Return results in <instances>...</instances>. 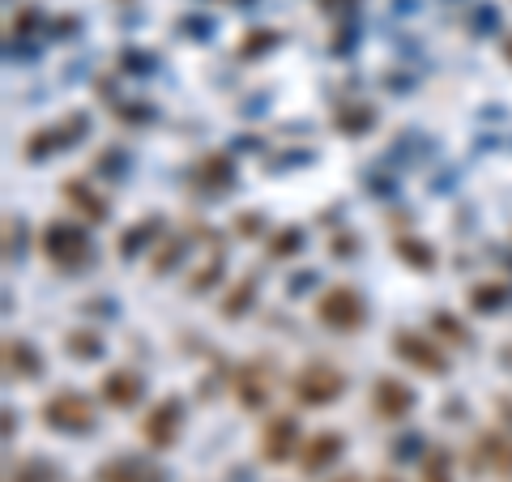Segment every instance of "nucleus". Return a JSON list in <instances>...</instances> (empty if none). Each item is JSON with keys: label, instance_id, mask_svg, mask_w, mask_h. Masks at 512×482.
Listing matches in <instances>:
<instances>
[{"label": "nucleus", "instance_id": "obj_1", "mask_svg": "<svg viewBox=\"0 0 512 482\" xmlns=\"http://www.w3.org/2000/svg\"><path fill=\"white\" fill-rule=\"evenodd\" d=\"M39 248L47 256V265H56L60 273H77L90 261V239L82 227H73V222H47Z\"/></svg>", "mask_w": 512, "mask_h": 482}, {"label": "nucleus", "instance_id": "obj_2", "mask_svg": "<svg viewBox=\"0 0 512 482\" xmlns=\"http://www.w3.org/2000/svg\"><path fill=\"white\" fill-rule=\"evenodd\" d=\"M291 393L299 406H329V401H338L346 393V376L333 363L312 359L291 376Z\"/></svg>", "mask_w": 512, "mask_h": 482}, {"label": "nucleus", "instance_id": "obj_3", "mask_svg": "<svg viewBox=\"0 0 512 482\" xmlns=\"http://www.w3.org/2000/svg\"><path fill=\"white\" fill-rule=\"evenodd\" d=\"M316 320L333 333H355L367 325V308H363V295L355 286H329L325 295L316 299Z\"/></svg>", "mask_w": 512, "mask_h": 482}, {"label": "nucleus", "instance_id": "obj_4", "mask_svg": "<svg viewBox=\"0 0 512 482\" xmlns=\"http://www.w3.org/2000/svg\"><path fill=\"white\" fill-rule=\"evenodd\" d=\"M39 419L56 431H90L94 427V401L86 393H73V389H60L43 401V414Z\"/></svg>", "mask_w": 512, "mask_h": 482}, {"label": "nucleus", "instance_id": "obj_5", "mask_svg": "<svg viewBox=\"0 0 512 482\" xmlns=\"http://www.w3.org/2000/svg\"><path fill=\"white\" fill-rule=\"evenodd\" d=\"M470 465L478 474H495V478H512V436L504 431H478L474 444H470Z\"/></svg>", "mask_w": 512, "mask_h": 482}, {"label": "nucleus", "instance_id": "obj_6", "mask_svg": "<svg viewBox=\"0 0 512 482\" xmlns=\"http://www.w3.org/2000/svg\"><path fill=\"white\" fill-rule=\"evenodd\" d=\"M180 423H184V406L180 397H163L158 406L141 419V436H146L150 448H158V453H167V448L180 440Z\"/></svg>", "mask_w": 512, "mask_h": 482}, {"label": "nucleus", "instance_id": "obj_7", "mask_svg": "<svg viewBox=\"0 0 512 482\" xmlns=\"http://www.w3.org/2000/svg\"><path fill=\"white\" fill-rule=\"evenodd\" d=\"M393 355L406 359L410 367H419V372H431V376H444L448 372L444 350L431 342V337H419V333H410V329H397L393 333Z\"/></svg>", "mask_w": 512, "mask_h": 482}, {"label": "nucleus", "instance_id": "obj_8", "mask_svg": "<svg viewBox=\"0 0 512 482\" xmlns=\"http://www.w3.org/2000/svg\"><path fill=\"white\" fill-rule=\"evenodd\" d=\"M299 423L291 419V414H274V419L265 423L261 431V457L269 465H286L291 457H299Z\"/></svg>", "mask_w": 512, "mask_h": 482}, {"label": "nucleus", "instance_id": "obj_9", "mask_svg": "<svg viewBox=\"0 0 512 482\" xmlns=\"http://www.w3.org/2000/svg\"><path fill=\"white\" fill-rule=\"evenodd\" d=\"M372 410H376V419H384V423H402L406 414L414 410V389L406 380L380 376L372 384Z\"/></svg>", "mask_w": 512, "mask_h": 482}, {"label": "nucleus", "instance_id": "obj_10", "mask_svg": "<svg viewBox=\"0 0 512 482\" xmlns=\"http://www.w3.org/2000/svg\"><path fill=\"white\" fill-rule=\"evenodd\" d=\"M342 448H346V436H342V431H316V436L299 448V470H303V474L329 470V465L342 457Z\"/></svg>", "mask_w": 512, "mask_h": 482}, {"label": "nucleus", "instance_id": "obj_11", "mask_svg": "<svg viewBox=\"0 0 512 482\" xmlns=\"http://www.w3.org/2000/svg\"><path fill=\"white\" fill-rule=\"evenodd\" d=\"M141 389H146V384H141L133 367H116V372L103 376V401L111 410H133L141 401Z\"/></svg>", "mask_w": 512, "mask_h": 482}, {"label": "nucleus", "instance_id": "obj_12", "mask_svg": "<svg viewBox=\"0 0 512 482\" xmlns=\"http://www.w3.org/2000/svg\"><path fill=\"white\" fill-rule=\"evenodd\" d=\"M99 482H167L163 470H154L150 461L141 457H111L99 465V474H94Z\"/></svg>", "mask_w": 512, "mask_h": 482}, {"label": "nucleus", "instance_id": "obj_13", "mask_svg": "<svg viewBox=\"0 0 512 482\" xmlns=\"http://www.w3.org/2000/svg\"><path fill=\"white\" fill-rule=\"evenodd\" d=\"M235 397L244 410H265L269 401V376H265V363H248L244 372L235 376Z\"/></svg>", "mask_w": 512, "mask_h": 482}, {"label": "nucleus", "instance_id": "obj_14", "mask_svg": "<svg viewBox=\"0 0 512 482\" xmlns=\"http://www.w3.org/2000/svg\"><path fill=\"white\" fill-rule=\"evenodd\" d=\"M39 355L26 337H5V376L9 380H35L39 376Z\"/></svg>", "mask_w": 512, "mask_h": 482}, {"label": "nucleus", "instance_id": "obj_15", "mask_svg": "<svg viewBox=\"0 0 512 482\" xmlns=\"http://www.w3.org/2000/svg\"><path fill=\"white\" fill-rule=\"evenodd\" d=\"M60 197L73 205L77 214H86V222H107V205H103V197L94 188H86L82 180H69L60 188Z\"/></svg>", "mask_w": 512, "mask_h": 482}, {"label": "nucleus", "instance_id": "obj_16", "mask_svg": "<svg viewBox=\"0 0 512 482\" xmlns=\"http://www.w3.org/2000/svg\"><path fill=\"white\" fill-rule=\"evenodd\" d=\"M423 482H453V453L444 444H431L423 453V465H419Z\"/></svg>", "mask_w": 512, "mask_h": 482}, {"label": "nucleus", "instance_id": "obj_17", "mask_svg": "<svg viewBox=\"0 0 512 482\" xmlns=\"http://www.w3.org/2000/svg\"><path fill=\"white\" fill-rule=\"evenodd\" d=\"M393 252L402 256V261H410L414 269H436V248H427V244H419V239H410V235H402V239H393Z\"/></svg>", "mask_w": 512, "mask_h": 482}, {"label": "nucleus", "instance_id": "obj_18", "mask_svg": "<svg viewBox=\"0 0 512 482\" xmlns=\"http://www.w3.org/2000/svg\"><path fill=\"white\" fill-rule=\"evenodd\" d=\"M197 184H205V188H227L231 184V158L227 154H210L197 167Z\"/></svg>", "mask_w": 512, "mask_h": 482}, {"label": "nucleus", "instance_id": "obj_19", "mask_svg": "<svg viewBox=\"0 0 512 482\" xmlns=\"http://www.w3.org/2000/svg\"><path fill=\"white\" fill-rule=\"evenodd\" d=\"M9 482H56V465H47L39 457L18 461V465H9Z\"/></svg>", "mask_w": 512, "mask_h": 482}, {"label": "nucleus", "instance_id": "obj_20", "mask_svg": "<svg viewBox=\"0 0 512 482\" xmlns=\"http://www.w3.org/2000/svg\"><path fill=\"white\" fill-rule=\"evenodd\" d=\"M504 299H508V291H504V286L483 282V286H474V291H470V308H474V312H495V308H500Z\"/></svg>", "mask_w": 512, "mask_h": 482}, {"label": "nucleus", "instance_id": "obj_21", "mask_svg": "<svg viewBox=\"0 0 512 482\" xmlns=\"http://www.w3.org/2000/svg\"><path fill=\"white\" fill-rule=\"evenodd\" d=\"M252 291H256V278H244V282H239L235 291L227 295V303H222V312H227L231 320H235V316H244V312H248V299H252Z\"/></svg>", "mask_w": 512, "mask_h": 482}, {"label": "nucleus", "instance_id": "obj_22", "mask_svg": "<svg viewBox=\"0 0 512 482\" xmlns=\"http://www.w3.org/2000/svg\"><path fill=\"white\" fill-rule=\"evenodd\" d=\"M69 355H77V359H99L103 355L99 333H69Z\"/></svg>", "mask_w": 512, "mask_h": 482}, {"label": "nucleus", "instance_id": "obj_23", "mask_svg": "<svg viewBox=\"0 0 512 482\" xmlns=\"http://www.w3.org/2000/svg\"><path fill=\"white\" fill-rule=\"evenodd\" d=\"M303 248V231L299 227H286L274 235V244H269V256H286V252H299Z\"/></svg>", "mask_w": 512, "mask_h": 482}, {"label": "nucleus", "instance_id": "obj_24", "mask_svg": "<svg viewBox=\"0 0 512 482\" xmlns=\"http://www.w3.org/2000/svg\"><path fill=\"white\" fill-rule=\"evenodd\" d=\"M436 329H440V333H448V337H453V342H461V346H466V342H470V333H466V329H461V325H457V320H453V316H444V312L436 316Z\"/></svg>", "mask_w": 512, "mask_h": 482}, {"label": "nucleus", "instance_id": "obj_25", "mask_svg": "<svg viewBox=\"0 0 512 482\" xmlns=\"http://www.w3.org/2000/svg\"><path fill=\"white\" fill-rule=\"evenodd\" d=\"M333 482H363V478H359V474H338Z\"/></svg>", "mask_w": 512, "mask_h": 482}, {"label": "nucleus", "instance_id": "obj_26", "mask_svg": "<svg viewBox=\"0 0 512 482\" xmlns=\"http://www.w3.org/2000/svg\"><path fill=\"white\" fill-rule=\"evenodd\" d=\"M376 482H402V478H393V474H384V478H376Z\"/></svg>", "mask_w": 512, "mask_h": 482}, {"label": "nucleus", "instance_id": "obj_27", "mask_svg": "<svg viewBox=\"0 0 512 482\" xmlns=\"http://www.w3.org/2000/svg\"><path fill=\"white\" fill-rule=\"evenodd\" d=\"M504 52H508V60H512V39H508V43H504Z\"/></svg>", "mask_w": 512, "mask_h": 482}]
</instances>
